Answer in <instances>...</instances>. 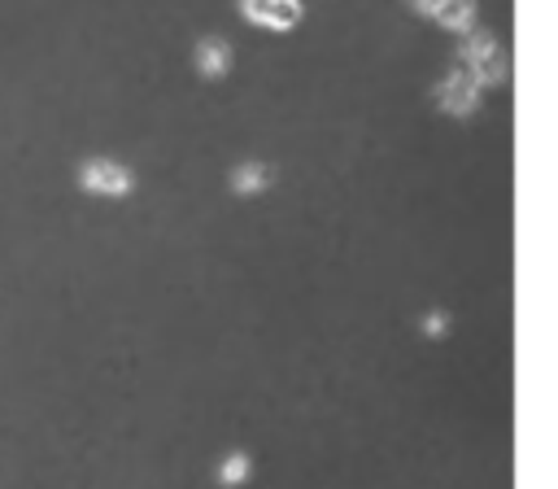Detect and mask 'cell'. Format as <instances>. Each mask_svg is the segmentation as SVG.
Wrapping results in <instances>:
<instances>
[{"label": "cell", "instance_id": "obj_3", "mask_svg": "<svg viewBox=\"0 0 558 489\" xmlns=\"http://www.w3.org/2000/svg\"><path fill=\"white\" fill-rule=\"evenodd\" d=\"M480 79L471 74V70H449L440 83H436V105L445 109V114H471L475 109V100H480Z\"/></svg>", "mask_w": 558, "mask_h": 489}, {"label": "cell", "instance_id": "obj_4", "mask_svg": "<svg viewBox=\"0 0 558 489\" xmlns=\"http://www.w3.org/2000/svg\"><path fill=\"white\" fill-rule=\"evenodd\" d=\"M240 9L248 22L270 26V31H288L301 22V0H240Z\"/></svg>", "mask_w": 558, "mask_h": 489}, {"label": "cell", "instance_id": "obj_9", "mask_svg": "<svg viewBox=\"0 0 558 489\" xmlns=\"http://www.w3.org/2000/svg\"><path fill=\"white\" fill-rule=\"evenodd\" d=\"M423 327H427V332H432V336H440V332H445V314H440V310H432V314H427V323H423Z\"/></svg>", "mask_w": 558, "mask_h": 489}, {"label": "cell", "instance_id": "obj_1", "mask_svg": "<svg viewBox=\"0 0 558 489\" xmlns=\"http://www.w3.org/2000/svg\"><path fill=\"white\" fill-rule=\"evenodd\" d=\"M78 188L96 192V196H126L135 188V175L113 157H87L78 166Z\"/></svg>", "mask_w": 558, "mask_h": 489}, {"label": "cell", "instance_id": "obj_6", "mask_svg": "<svg viewBox=\"0 0 558 489\" xmlns=\"http://www.w3.org/2000/svg\"><path fill=\"white\" fill-rule=\"evenodd\" d=\"M227 65H231V48H227L222 39H201V44H196V70H201L205 79L227 74Z\"/></svg>", "mask_w": 558, "mask_h": 489}, {"label": "cell", "instance_id": "obj_2", "mask_svg": "<svg viewBox=\"0 0 558 489\" xmlns=\"http://www.w3.org/2000/svg\"><path fill=\"white\" fill-rule=\"evenodd\" d=\"M458 65L471 70L480 83H497V79L506 74V52H501V44H497L493 35L471 31L466 44H462V61H458Z\"/></svg>", "mask_w": 558, "mask_h": 489}, {"label": "cell", "instance_id": "obj_8", "mask_svg": "<svg viewBox=\"0 0 558 489\" xmlns=\"http://www.w3.org/2000/svg\"><path fill=\"white\" fill-rule=\"evenodd\" d=\"M244 476H248V458H244V454H227L222 467H218V480H222V485H240Z\"/></svg>", "mask_w": 558, "mask_h": 489}, {"label": "cell", "instance_id": "obj_7", "mask_svg": "<svg viewBox=\"0 0 558 489\" xmlns=\"http://www.w3.org/2000/svg\"><path fill=\"white\" fill-rule=\"evenodd\" d=\"M266 183H270V170H266L262 162H244V166L231 170V188L244 192V196H248V192H262Z\"/></svg>", "mask_w": 558, "mask_h": 489}, {"label": "cell", "instance_id": "obj_5", "mask_svg": "<svg viewBox=\"0 0 558 489\" xmlns=\"http://www.w3.org/2000/svg\"><path fill=\"white\" fill-rule=\"evenodd\" d=\"M432 17L445 31H453V35H471V26H475V0H445Z\"/></svg>", "mask_w": 558, "mask_h": 489}, {"label": "cell", "instance_id": "obj_10", "mask_svg": "<svg viewBox=\"0 0 558 489\" xmlns=\"http://www.w3.org/2000/svg\"><path fill=\"white\" fill-rule=\"evenodd\" d=\"M410 4H414V9H418V13H436V9H440V4H445V0H410Z\"/></svg>", "mask_w": 558, "mask_h": 489}]
</instances>
